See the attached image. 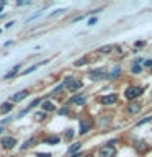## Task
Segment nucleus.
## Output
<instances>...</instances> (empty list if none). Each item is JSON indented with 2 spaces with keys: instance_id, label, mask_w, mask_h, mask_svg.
Segmentation results:
<instances>
[{
  "instance_id": "nucleus-32",
  "label": "nucleus",
  "mask_w": 152,
  "mask_h": 157,
  "mask_svg": "<svg viewBox=\"0 0 152 157\" xmlns=\"http://www.w3.org/2000/svg\"><path fill=\"white\" fill-rule=\"evenodd\" d=\"M80 155H82V154H80V152H75V154H72L70 157H80Z\"/></svg>"
},
{
  "instance_id": "nucleus-25",
  "label": "nucleus",
  "mask_w": 152,
  "mask_h": 157,
  "mask_svg": "<svg viewBox=\"0 0 152 157\" xmlns=\"http://www.w3.org/2000/svg\"><path fill=\"white\" fill-rule=\"evenodd\" d=\"M36 120H39V121H43L44 120V111H41V113H36Z\"/></svg>"
},
{
  "instance_id": "nucleus-21",
  "label": "nucleus",
  "mask_w": 152,
  "mask_h": 157,
  "mask_svg": "<svg viewBox=\"0 0 152 157\" xmlns=\"http://www.w3.org/2000/svg\"><path fill=\"white\" fill-rule=\"evenodd\" d=\"M141 71H142V67L139 66V64H134V66L131 67V72L132 74H141Z\"/></svg>"
},
{
  "instance_id": "nucleus-12",
  "label": "nucleus",
  "mask_w": 152,
  "mask_h": 157,
  "mask_svg": "<svg viewBox=\"0 0 152 157\" xmlns=\"http://www.w3.org/2000/svg\"><path fill=\"white\" fill-rule=\"evenodd\" d=\"M88 131H90V123L85 121V120H82L80 121V134H87Z\"/></svg>"
},
{
  "instance_id": "nucleus-15",
  "label": "nucleus",
  "mask_w": 152,
  "mask_h": 157,
  "mask_svg": "<svg viewBox=\"0 0 152 157\" xmlns=\"http://www.w3.org/2000/svg\"><path fill=\"white\" fill-rule=\"evenodd\" d=\"M59 141H61V139H59V137L57 136H49V137H44V139H43V142H44V144H57V142Z\"/></svg>"
},
{
  "instance_id": "nucleus-24",
  "label": "nucleus",
  "mask_w": 152,
  "mask_h": 157,
  "mask_svg": "<svg viewBox=\"0 0 152 157\" xmlns=\"http://www.w3.org/2000/svg\"><path fill=\"white\" fill-rule=\"evenodd\" d=\"M152 120V116H147V118H144V120H141V121H137V126H141V124H144V123H149Z\"/></svg>"
},
{
  "instance_id": "nucleus-4",
  "label": "nucleus",
  "mask_w": 152,
  "mask_h": 157,
  "mask_svg": "<svg viewBox=\"0 0 152 157\" xmlns=\"http://www.w3.org/2000/svg\"><path fill=\"white\" fill-rule=\"evenodd\" d=\"M88 77H90L92 80H101V78L106 77V72H105V69H95V71H92L88 74Z\"/></svg>"
},
{
  "instance_id": "nucleus-16",
  "label": "nucleus",
  "mask_w": 152,
  "mask_h": 157,
  "mask_svg": "<svg viewBox=\"0 0 152 157\" xmlns=\"http://www.w3.org/2000/svg\"><path fill=\"white\" fill-rule=\"evenodd\" d=\"M43 110H44V111H54V110H56V105H54L52 101L48 100V101L43 103Z\"/></svg>"
},
{
  "instance_id": "nucleus-8",
  "label": "nucleus",
  "mask_w": 152,
  "mask_h": 157,
  "mask_svg": "<svg viewBox=\"0 0 152 157\" xmlns=\"http://www.w3.org/2000/svg\"><path fill=\"white\" fill-rule=\"evenodd\" d=\"M141 108H142V105L139 101H131L129 105H127V111H129L131 115H136V113L141 111Z\"/></svg>"
},
{
  "instance_id": "nucleus-31",
  "label": "nucleus",
  "mask_w": 152,
  "mask_h": 157,
  "mask_svg": "<svg viewBox=\"0 0 152 157\" xmlns=\"http://www.w3.org/2000/svg\"><path fill=\"white\" fill-rule=\"evenodd\" d=\"M13 25H15V21H10V23H7V28H12Z\"/></svg>"
},
{
  "instance_id": "nucleus-20",
  "label": "nucleus",
  "mask_w": 152,
  "mask_h": 157,
  "mask_svg": "<svg viewBox=\"0 0 152 157\" xmlns=\"http://www.w3.org/2000/svg\"><path fill=\"white\" fill-rule=\"evenodd\" d=\"M13 108L12 103H3V106H0V113H8Z\"/></svg>"
},
{
  "instance_id": "nucleus-5",
  "label": "nucleus",
  "mask_w": 152,
  "mask_h": 157,
  "mask_svg": "<svg viewBox=\"0 0 152 157\" xmlns=\"http://www.w3.org/2000/svg\"><path fill=\"white\" fill-rule=\"evenodd\" d=\"M116 101H118V95H116V93H110V95H105L101 98L103 105H115Z\"/></svg>"
},
{
  "instance_id": "nucleus-29",
  "label": "nucleus",
  "mask_w": 152,
  "mask_h": 157,
  "mask_svg": "<svg viewBox=\"0 0 152 157\" xmlns=\"http://www.w3.org/2000/svg\"><path fill=\"white\" fill-rule=\"evenodd\" d=\"M59 113H61V115H67V113H69V110H67V108H62V110L59 111Z\"/></svg>"
},
{
  "instance_id": "nucleus-7",
  "label": "nucleus",
  "mask_w": 152,
  "mask_h": 157,
  "mask_svg": "<svg viewBox=\"0 0 152 157\" xmlns=\"http://www.w3.org/2000/svg\"><path fill=\"white\" fill-rule=\"evenodd\" d=\"M134 149L139 152V154H144V152L149 151V144H147V142H144V141H137L136 144H134Z\"/></svg>"
},
{
  "instance_id": "nucleus-27",
  "label": "nucleus",
  "mask_w": 152,
  "mask_h": 157,
  "mask_svg": "<svg viewBox=\"0 0 152 157\" xmlns=\"http://www.w3.org/2000/svg\"><path fill=\"white\" fill-rule=\"evenodd\" d=\"M144 66L147 69H152V61H144Z\"/></svg>"
},
{
  "instance_id": "nucleus-13",
  "label": "nucleus",
  "mask_w": 152,
  "mask_h": 157,
  "mask_svg": "<svg viewBox=\"0 0 152 157\" xmlns=\"http://www.w3.org/2000/svg\"><path fill=\"white\" fill-rule=\"evenodd\" d=\"M34 144H36V137H29V139L25 141V144L21 146V151H26V149H29V147H33Z\"/></svg>"
},
{
  "instance_id": "nucleus-28",
  "label": "nucleus",
  "mask_w": 152,
  "mask_h": 157,
  "mask_svg": "<svg viewBox=\"0 0 152 157\" xmlns=\"http://www.w3.org/2000/svg\"><path fill=\"white\" fill-rule=\"evenodd\" d=\"M97 23V18H90V20H88V25H90V26H92V25H95Z\"/></svg>"
},
{
  "instance_id": "nucleus-1",
  "label": "nucleus",
  "mask_w": 152,
  "mask_h": 157,
  "mask_svg": "<svg viewBox=\"0 0 152 157\" xmlns=\"http://www.w3.org/2000/svg\"><path fill=\"white\" fill-rule=\"evenodd\" d=\"M142 93H144V90H142L141 87L131 85V87H127V88H126L124 95H126V98H129V100L132 101V100H134V98H137V97H141Z\"/></svg>"
},
{
  "instance_id": "nucleus-9",
  "label": "nucleus",
  "mask_w": 152,
  "mask_h": 157,
  "mask_svg": "<svg viewBox=\"0 0 152 157\" xmlns=\"http://www.w3.org/2000/svg\"><path fill=\"white\" fill-rule=\"evenodd\" d=\"M69 103L82 106V105H85V97H83V95H74V97L70 98V100H69Z\"/></svg>"
},
{
  "instance_id": "nucleus-2",
  "label": "nucleus",
  "mask_w": 152,
  "mask_h": 157,
  "mask_svg": "<svg viewBox=\"0 0 152 157\" xmlns=\"http://www.w3.org/2000/svg\"><path fill=\"white\" fill-rule=\"evenodd\" d=\"M0 144H2L3 149L10 151V149H13V147H15V144H17V139H15L13 136H5V137L0 139Z\"/></svg>"
},
{
  "instance_id": "nucleus-22",
  "label": "nucleus",
  "mask_w": 152,
  "mask_h": 157,
  "mask_svg": "<svg viewBox=\"0 0 152 157\" xmlns=\"http://www.w3.org/2000/svg\"><path fill=\"white\" fill-rule=\"evenodd\" d=\"M38 67H39V66H38V64H36V66H33V67H29V69H26V71H23V75H26V74H31L33 71H36Z\"/></svg>"
},
{
  "instance_id": "nucleus-17",
  "label": "nucleus",
  "mask_w": 152,
  "mask_h": 157,
  "mask_svg": "<svg viewBox=\"0 0 152 157\" xmlns=\"http://www.w3.org/2000/svg\"><path fill=\"white\" fill-rule=\"evenodd\" d=\"M113 49H115V46H113V44H106V46H101L100 49H98V52H101V54H110Z\"/></svg>"
},
{
  "instance_id": "nucleus-18",
  "label": "nucleus",
  "mask_w": 152,
  "mask_h": 157,
  "mask_svg": "<svg viewBox=\"0 0 152 157\" xmlns=\"http://www.w3.org/2000/svg\"><path fill=\"white\" fill-rule=\"evenodd\" d=\"M80 146H82L80 142H77V144H72V146H70V147H69V149H67V152H69V154H70V155H72V154H75L77 151H80Z\"/></svg>"
},
{
  "instance_id": "nucleus-3",
  "label": "nucleus",
  "mask_w": 152,
  "mask_h": 157,
  "mask_svg": "<svg viewBox=\"0 0 152 157\" xmlns=\"http://www.w3.org/2000/svg\"><path fill=\"white\" fill-rule=\"evenodd\" d=\"M115 155H116V149L110 144L103 146L100 149V157H115Z\"/></svg>"
},
{
  "instance_id": "nucleus-26",
  "label": "nucleus",
  "mask_w": 152,
  "mask_h": 157,
  "mask_svg": "<svg viewBox=\"0 0 152 157\" xmlns=\"http://www.w3.org/2000/svg\"><path fill=\"white\" fill-rule=\"evenodd\" d=\"M36 157H51V154H48V152H39Z\"/></svg>"
},
{
  "instance_id": "nucleus-14",
  "label": "nucleus",
  "mask_w": 152,
  "mask_h": 157,
  "mask_svg": "<svg viewBox=\"0 0 152 157\" xmlns=\"http://www.w3.org/2000/svg\"><path fill=\"white\" fill-rule=\"evenodd\" d=\"M18 71H20V66H15L13 69H12V71H8L7 74H5V80H8V78H12V77H15V75H17V74H18Z\"/></svg>"
},
{
  "instance_id": "nucleus-23",
  "label": "nucleus",
  "mask_w": 152,
  "mask_h": 157,
  "mask_svg": "<svg viewBox=\"0 0 152 157\" xmlns=\"http://www.w3.org/2000/svg\"><path fill=\"white\" fill-rule=\"evenodd\" d=\"M72 137H74V129H67V132H66V139L70 141Z\"/></svg>"
},
{
  "instance_id": "nucleus-10",
  "label": "nucleus",
  "mask_w": 152,
  "mask_h": 157,
  "mask_svg": "<svg viewBox=\"0 0 152 157\" xmlns=\"http://www.w3.org/2000/svg\"><path fill=\"white\" fill-rule=\"evenodd\" d=\"M120 74H121V67H120V66H115V67H113V69H111V72H110V74H108V75H106V77H108V78H110V80H113V78H116L118 75H120Z\"/></svg>"
},
{
  "instance_id": "nucleus-11",
  "label": "nucleus",
  "mask_w": 152,
  "mask_h": 157,
  "mask_svg": "<svg viewBox=\"0 0 152 157\" xmlns=\"http://www.w3.org/2000/svg\"><path fill=\"white\" fill-rule=\"evenodd\" d=\"M67 88H69V92H77V90H80V88H82V82L75 78V80H74V82L70 83V85L67 87Z\"/></svg>"
},
{
  "instance_id": "nucleus-30",
  "label": "nucleus",
  "mask_w": 152,
  "mask_h": 157,
  "mask_svg": "<svg viewBox=\"0 0 152 157\" xmlns=\"http://www.w3.org/2000/svg\"><path fill=\"white\" fill-rule=\"evenodd\" d=\"M136 46H137V48H141V46H144V41H137V43H136Z\"/></svg>"
},
{
  "instance_id": "nucleus-6",
  "label": "nucleus",
  "mask_w": 152,
  "mask_h": 157,
  "mask_svg": "<svg viewBox=\"0 0 152 157\" xmlns=\"http://www.w3.org/2000/svg\"><path fill=\"white\" fill-rule=\"evenodd\" d=\"M28 95H29V92H28V90H21V92H18V93H15V95L10 97V101H13V103L21 101L23 98H26Z\"/></svg>"
},
{
  "instance_id": "nucleus-19",
  "label": "nucleus",
  "mask_w": 152,
  "mask_h": 157,
  "mask_svg": "<svg viewBox=\"0 0 152 157\" xmlns=\"http://www.w3.org/2000/svg\"><path fill=\"white\" fill-rule=\"evenodd\" d=\"M87 62H88V59L87 57H82V59H77V61L74 62V66H75V67H82V66H85Z\"/></svg>"
}]
</instances>
